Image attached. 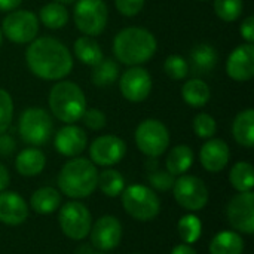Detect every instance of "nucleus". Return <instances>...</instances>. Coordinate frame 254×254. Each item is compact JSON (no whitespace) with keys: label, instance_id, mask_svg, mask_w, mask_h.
<instances>
[{"label":"nucleus","instance_id":"nucleus-44","mask_svg":"<svg viewBox=\"0 0 254 254\" xmlns=\"http://www.w3.org/2000/svg\"><path fill=\"white\" fill-rule=\"evenodd\" d=\"M171 254H196V252L193 247H190V244H179L173 249Z\"/></svg>","mask_w":254,"mask_h":254},{"label":"nucleus","instance_id":"nucleus-29","mask_svg":"<svg viewBox=\"0 0 254 254\" xmlns=\"http://www.w3.org/2000/svg\"><path fill=\"white\" fill-rule=\"evenodd\" d=\"M119 76V65L112 58H103L92 68V83L98 88L110 86Z\"/></svg>","mask_w":254,"mask_h":254},{"label":"nucleus","instance_id":"nucleus-19","mask_svg":"<svg viewBox=\"0 0 254 254\" xmlns=\"http://www.w3.org/2000/svg\"><path fill=\"white\" fill-rule=\"evenodd\" d=\"M231 158L229 146L222 138H210L199 152L202 167L210 173H219L226 168Z\"/></svg>","mask_w":254,"mask_h":254},{"label":"nucleus","instance_id":"nucleus-18","mask_svg":"<svg viewBox=\"0 0 254 254\" xmlns=\"http://www.w3.org/2000/svg\"><path fill=\"white\" fill-rule=\"evenodd\" d=\"M28 217V205L16 192H0V222L9 226L22 225Z\"/></svg>","mask_w":254,"mask_h":254},{"label":"nucleus","instance_id":"nucleus-48","mask_svg":"<svg viewBox=\"0 0 254 254\" xmlns=\"http://www.w3.org/2000/svg\"><path fill=\"white\" fill-rule=\"evenodd\" d=\"M201 1H205V0H201Z\"/></svg>","mask_w":254,"mask_h":254},{"label":"nucleus","instance_id":"nucleus-13","mask_svg":"<svg viewBox=\"0 0 254 254\" xmlns=\"http://www.w3.org/2000/svg\"><path fill=\"white\" fill-rule=\"evenodd\" d=\"M127 144L118 135H101L89 146V156L94 165L112 167L124 159Z\"/></svg>","mask_w":254,"mask_h":254},{"label":"nucleus","instance_id":"nucleus-26","mask_svg":"<svg viewBox=\"0 0 254 254\" xmlns=\"http://www.w3.org/2000/svg\"><path fill=\"white\" fill-rule=\"evenodd\" d=\"M193 164V152L186 144H179L171 149L167 156V171L171 176H183Z\"/></svg>","mask_w":254,"mask_h":254},{"label":"nucleus","instance_id":"nucleus-12","mask_svg":"<svg viewBox=\"0 0 254 254\" xmlns=\"http://www.w3.org/2000/svg\"><path fill=\"white\" fill-rule=\"evenodd\" d=\"M228 222L231 226L243 234L252 235L254 232V193L240 192L235 195L226 208Z\"/></svg>","mask_w":254,"mask_h":254},{"label":"nucleus","instance_id":"nucleus-16","mask_svg":"<svg viewBox=\"0 0 254 254\" xmlns=\"http://www.w3.org/2000/svg\"><path fill=\"white\" fill-rule=\"evenodd\" d=\"M226 73L237 82H247L254 76V46L244 43L237 46L228 57Z\"/></svg>","mask_w":254,"mask_h":254},{"label":"nucleus","instance_id":"nucleus-39","mask_svg":"<svg viewBox=\"0 0 254 254\" xmlns=\"http://www.w3.org/2000/svg\"><path fill=\"white\" fill-rule=\"evenodd\" d=\"M116 9L125 16H135L144 6V0H115Z\"/></svg>","mask_w":254,"mask_h":254},{"label":"nucleus","instance_id":"nucleus-40","mask_svg":"<svg viewBox=\"0 0 254 254\" xmlns=\"http://www.w3.org/2000/svg\"><path fill=\"white\" fill-rule=\"evenodd\" d=\"M240 33L243 36V39L247 40V43H253L254 42V16H247L241 27H240Z\"/></svg>","mask_w":254,"mask_h":254},{"label":"nucleus","instance_id":"nucleus-35","mask_svg":"<svg viewBox=\"0 0 254 254\" xmlns=\"http://www.w3.org/2000/svg\"><path fill=\"white\" fill-rule=\"evenodd\" d=\"M193 131L199 138H211L217 131V124L211 115L199 113L193 119Z\"/></svg>","mask_w":254,"mask_h":254},{"label":"nucleus","instance_id":"nucleus-15","mask_svg":"<svg viewBox=\"0 0 254 254\" xmlns=\"http://www.w3.org/2000/svg\"><path fill=\"white\" fill-rule=\"evenodd\" d=\"M91 244L101 252L116 249L122 240V225L115 216L100 217L89 231Z\"/></svg>","mask_w":254,"mask_h":254},{"label":"nucleus","instance_id":"nucleus-9","mask_svg":"<svg viewBox=\"0 0 254 254\" xmlns=\"http://www.w3.org/2000/svg\"><path fill=\"white\" fill-rule=\"evenodd\" d=\"M135 144L140 152L149 158L161 156L170 146L167 127L156 119L143 121L135 129Z\"/></svg>","mask_w":254,"mask_h":254},{"label":"nucleus","instance_id":"nucleus-10","mask_svg":"<svg viewBox=\"0 0 254 254\" xmlns=\"http://www.w3.org/2000/svg\"><path fill=\"white\" fill-rule=\"evenodd\" d=\"M1 31L13 43H30L37 37L39 18L31 10H13L3 18Z\"/></svg>","mask_w":254,"mask_h":254},{"label":"nucleus","instance_id":"nucleus-38","mask_svg":"<svg viewBox=\"0 0 254 254\" xmlns=\"http://www.w3.org/2000/svg\"><path fill=\"white\" fill-rule=\"evenodd\" d=\"M149 182L150 185L162 192H167L170 189H173L174 186V176H171L168 171H162V170H155L149 174Z\"/></svg>","mask_w":254,"mask_h":254},{"label":"nucleus","instance_id":"nucleus-43","mask_svg":"<svg viewBox=\"0 0 254 254\" xmlns=\"http://www.w3.org/2000/svg\"><path fill=\"white\" fill-rule=\"evenodd\" d=\"M22 0H0V10L3 12H12L15 10Z\"/></svg>","mask_w":254,"mask_h":254},{"label":"nucleus","instance_id":"nucleus-2","mask_svg":"<svg viewBox=\"0 0 254 254\" xmlns=\"http://www.w3.org/2000/svg\"><path fill=\"white\" fill-rule=\"evenodd\" d=\"M155 36L140 27H128L121 30L113 40L115 57L125 65L134 67L147 63L156 52Z\"/></svg>","mask_w":254,"mask_h":254},{"label":"nucleus","instance_id":"nucleus-23","mask_svg":"<svg viewBox=\"0 0 254 254\" xmlns=\"http://www.w3.org/2000/svg\"><path fill=\"white\" fill-rule=\"evenodd\" d=\"M30 207L37 214H51L61 207V193L49 186L40 188L31 195Z\"/></svg>","mask_w":254,"mask_h":254},{"label":"nucleus","instance_id":"nucleus-28","mask_svg":"<svg viewBox=\"0 0 254 254\" xmlns=\"http://www.w3.org/2000/svg\"><path fill=\"white\" fill-rule=\"evenodd\" d=\"M229 182L238 192H252L254 188V168L249 162H237L229 173Z\"/></svg>","mask_w":254,"mask_h":254},{"label":"nucleus","instance_id":"nucleus-31","mask_svg":"<svg viewBox=\"0 0 254 254\" xmlns=\"http://www.w3.org/2000/svg\"><path fill=\"white\" fill-rule=\"evenodd\" d=\"M97 188H100V190L106 196L116 198V196H121V193L125 189V179L122 177V174L119 171L109 168L98 174Z\"/></svg>","mask_w":254,"mask_h":254},{"label":"nucleus","instance_id":"nucleus-45","mask_svg":"<svg viewBox=\"0 0 254 254\" xmlns=\"http://www.w3.org/2000/svg\"><path fill=\"white\" fill-rule=\"evenodd\" d=\"M55 1H58V3H61V4H70V3H73L74 0H55Z\"/></svg>","mask_w":254,"mask_h":254},{"label":"nucleus","instance_id":"nucleus-21","mask_svg":"<svg viewBox=\"0 0 254 254\" xmlns=\"http://www.w3.org/2000/svg\"><path fill=\"white\" fill-rule=\"evenodd\" d=\"M46 165V158L42 150L36 147L24 149L18 153L15 161V168L22 177H34L43 171Z\"/></svg>","mask_w":254,"mask_h":254},{"label":"nucleus","instance_id":"nucleus-36","mask_svg":"<svg viewBox=\"0 0 254 254\" xmlns=\"http://www.w3.org/2000/svg\"><path fill=\"white\" fill-rule=\"evenodd\" d=\"M13 118V101L7 91L0 88V134L6 132Z\"/></svg>","mask_w":254,"mask_h":254},{"label":"nucleus","instance_id":"nucleus-6","mask_svg":"<svg viewBox=\"0 0 254 254\" xmlns=\"http://www.w3.org/2000/svg\"><path fill=\"white\" fill-rule=\"evenodd\" d=\"M18 131L24 143L42 146L49 141L54 124L51 115L40 107H30L22 112L18 122Z\"/></svg>","mask_w":254,"mask_h":254},{"label":"nucleus","instance_id":"nucleus-22","mask_svg":"<svg viewBox=\"0 0 254 254\" xmlns=\"http://www.w3.org/2000/svg\"><path fill=\"white\" fill-rule=\"evenodd\" d=\"M232 134L235 141L243 147L254 146V110L247 109L237 115L232 124Z\"/></svg>","mask_w":254,"mask_h":254},{"label":"nucleus","instance_id":"nucleus-34","mask_svg":"<svg viewBox=\"0 0 254 254\" xmlns=\"http://www.w3.org/2000/svg\"><path fill=\"white\" fill-rule=\"evenodd\" d=\"M164 71L173 80H182L189 74L188 61L180 55H170L164 63Z\"/></svg>","mask_w":254,"mask_h":254},{"label":"nucleus","instance_id":"nucleus-8","mask_svg":"<svg viewBox=\"0 0 254 254\" xmlns=\"http://www.w3.org/2000/svg\"><path fill=\"white\" fill-rule=\"evenodd\" d=\"M58 222L63 234L74 241L85 240L89 235L92 226L89 210L77 201H70L60 208Z\"/></svg>","mask_w":254,"mask_h":254},{"label":"nucleus","instance_id":"nucleus-46","mask_svg":"<svg viewBox=\"0 0 254 254\" xmlns=\"http://www.w3.org/2000/svg\"><path fill=\"white\" fill-rule=\"evenodd\" d=\"M0 45H1V28H0Z\"/></svg>","mask_w":254,"mask_h":254},{"label":"nucleus","instance_id":"nucleus-25","mask_svg":"<svg viewBox=\"0 0 254 254\" xmlns=\"http://www.w3.org/2000/svg\"><path fill=\"white\" fill-rule=\"evenodd\" d=\"M182 97L186 104L190 107H202L210 101L211 91L210 86L199 77H193L188 80L182 88Z\"/></svg>","mask_w":254,"mask_h":254},{"label":"nucleus","instance_id":"nucleus-42","mask_svg":"<svg viewBox=\"0 0 254 254\" xmlns=\"http://www.w3.org/2000/svg\"><path fill=\"white\" fill-rule=\"evenodd\" d=\"M9 183H10L9 171H7V168L3 164H0V192L6 190V188L9 186Z\"/></svg>","mask_w":254,"mask_h":254},{"label":"nucleus","instance_id":"nucleus-17","mask_svg":"<svg viewBox=\"0 0 254 254\" xmlns=\"http://www.w3.org/2000/svg\"><path fill=\"white\" fill-rule=\"evenodd\" d=\"M54 144H55L57 152L61 153L63 156L76 158L86 149L88 137H86V132L80 127L68 124L57 132Z\"/></svg>","mask_w":254,"mask_h":254},{"label":"nucleus","instance_id":"nucleus-41","mask_svg":"<svg viewBox=\"0 0 254 254\" xmlns=\"http://www.w3.org/2000/svg\"><path fill=\"white\" fill-rule=\"evenodd\" d=\"M15 150V141L10 135L7 134H0V155L1 156H9Z\"/></svg>","mask_w":254,"mask_h":254},{"label":"nucleus","instance_id":"nucleus-1","mask_svg":"<svg viewBox=\"0 0 254 254\" xmlns=\"http://www.w3.org/2000/svg\"><path fill=\"white\" fill-rule=\"evenodd\" d=\"M25 61L31 73L45 80H61L73 68V58L67 46L49 36L30 42Z\"/></svg>","mask_w":254,"mask_h":254},{"label":"nucleus","instance_id":"nucleus-47","mask_svg":"<svg viewBox=\"0 0 254 254\" xmlns=\"http://www.w3.org/2000/svg\"><path fill=\"white\" fill-rule=\"evenodd\" d=\"M91 254H104V253H91Z\"/></svg>","mask_w":254,"mask_h":254},{"label":"nucleus","instance_id":"nucleus-3","mask_svg":"<svg viewBox=\"0 0 254 254\" xmlns=\"http://www.w3.org/2000/svg\"><path fill=\"white\" fill-rule=\"evenodd\" d=\"M97 179L98 171L91 161L74 158L61 168L58 174V188L65 196L82 199L97 189Z\"/></svg>","mask_w":254,"mask_h":254},{"label":"nucleus","instance_id":"nucleus-4","mask_svg":"<svg viewBox=\"0 0 254 254\" xmlns=\"http://www.w3.org/2000/svg\"><path fill=\"white\" fill-rule=\"evenodd\" d=\"M48 101L52 115L64 124H74L80 121L86 110V98L83 91L70 80L55 83L49 92Z\"/></svg>","mask_w":254,"mask_h":254},{"label":"nucleus","instance_id":"nucleus-20","mask_svg":"<svg viewBox=\"0 0 254 254\" xmlns=\"http://www.w3.org/2000/svg\"><path fill=\"white\" fill-rule=\"evenodd\" d=\"M217 51L210 43L196 45L189 55V73L195 77H202L210 74L217 64Z\"/></svg>","mask_w":254,"mask_h":254},{"label":"nucleus","instance_id":"nucleus-24","mask_svg":"<svg viewBox=\"0 0 254 254\" xmlns=\"http://www.w3.org/2000/svg\"><path fill=\"white\" fill-rule=\"evenodd\" d=\"M244 240L238 232L222 231L210 243V254H243Z\"/></svg>","mask_w":254,"mask_h":254},{"label":"nucleus","instance_id":"nucleus-7","mask_svg":"<svg viewBox=\"0 0 254 254\" xmlns=\"http://www.w3.org/2000/svg\"><path fill=\"white\" fill-rule=\"evenodd\" d=\"M73 16L80 33L85 36H98L107 25V4L103 0H77Z\"/></svg>","mask_w":254,"mask_h":254},{"label":"nucleus","instance_id":"nucleus-33","mask_svg":"<svg viewBox=\"0 0 254 254\" xmlns=\"http://www.w3.org/2000/svg\"><path fill=\"white\" fill-rule=\"evenodd\" d=\"M243 9V0H214L216 15L226 22L237 21L241 16Z\"/></svg>","mask_w":254,"mask_h":254},{"label":"nucleus","instance_id":"nucleus-5","mask_svg":"<svg viewBox=\"0 0 254 254\" xmlns=\"http://www.w3.org/2000/svg\"><path fill=\"white\" fill-rule=\"evenodd\" d=\"M121 201L125 211L138 222H150L161 211V201L155 190L143 185H132L124 189Z\"/></svg>","mask_w":254,"mask_h":254},{"label":"nucleus","instance_id":"nucleus-27","mask_svg":"<svg viewBox=\"0 0 254 254\" xmlns=\"http://www.w3.org/2000/svg\"><path fill=\"white\" fill-rule=\"evenodd\" d=\"M74 54L77 60L86 65L94 67L103 60V51L100 43L91 36H80L74 40Z\"/></svg>","mask_w":254,"mask_h":254},{"label":"nucleus","instance_id":"nucleus-37","mask_svg":"<svg viewBox=\"0 0 254 254\" xmlns=\"http://www.w3.org/2000/svg\"><path fill=\"white\" fill-rule=\"evenodd\" d=\"M80 121L85 124L86 128L92 129V131H100L106 127V115L98 110V109H86L85 113L82 115Z\"/></svg>","mask_w":254,"mask_h":254},{"label":"nucleus","instance_id":"nucleus-14","mask_svg":"<svg viewBox=\"0 0 254 254\" xmlns=\"http://www.w3.org/2000/svg\"><path fill=\"white\" fill-rule=\"evenodd\" d=\"M119 89L128 101H144L152 91V76L143 67L134 65L121 76Z\"/></svg>","mask_w":254,"mask_h":254},{"label":"nucleus","instance_id":"nucleus-11","mask_svg":"<svg viewBox=\"0 0 254 254\" xmlns=\"http://www.w3.org/2000/svg\"><path fill=\"white\" fill-rule=\"evenodd\" d=\"M177 204L189 211H199L208 202V189L205 183L195 176H180L173 186Z\"/></svg>","mask_w":254,"mask_h":254},{"label":"nucleus","instance_id":"nucleus-30","mask_svg":"<svg viewBox=\"0 0 254 254\" xmlns=\"http://www.w3.org/2000/svg\"><path fill=\"white\" fill-rule=\"evenodd\" d=\"M39 18H40V21H42V24L45 27L52 28V30H58V28H63L67 24L68 12L64 7V4H61L58 1H52V3L45 4L40 9Z\"/></svg>","mask_w":254,"mask_h":254},{"label":"nucleus","instance_id":"nucleus-32","mask_svg":"<svg viewBox=\"0 0 254 254\" xmlns=\"http://www.w3.org/2000/svg\"><path fill=\"white\" fill-rule=\"evenodd\" d=\"M177 229L185 244H193L201 237L202 225H201V220L195 214H186L179 220Z\"/></svg>","mask_w":254,"mask_h":254}]
</instances>
